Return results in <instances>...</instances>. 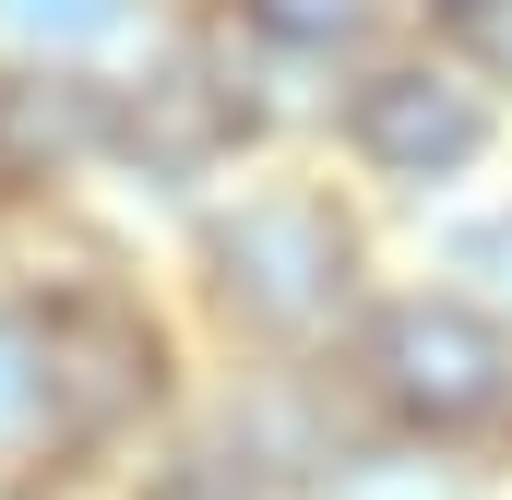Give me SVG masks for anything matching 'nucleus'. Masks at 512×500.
I'll return each mask as SVG.
<instances>
[{
  "instance_id": "7",
  "label": "nucleus",
  "mask_w": 512,
  "mask_h": 500,
  "mask_svg": "<svg viewBox=\"0 0 512 500\" xmlns=\"http://www.w3.org/2000/svg\"><path fill=\"white\" fill-rule=\"evenodd\" d=\"M24 453L60 465V358H48V310L0 298V465Z\"/></svg>"
},
{
  "instance_id": "9",
  "label": "nucleus",
  "mask_w": 512,
  "mask_h": 500,
  "mask_svg": "<svg viewBox=\"0 0 512 500\" xmlns=\"http://www.w3.org/2000/svg\"><path fill=\"white\" fill-rule=\"evenodd\" d=\"M441 274L477 298V310H501L512 322V203H489V215H465L453 239H441Z\"/></svg>"
},
{
  "instance_id": "10",
  "label": "nucleus",
  "mask_w": 512,
  "mask_h": 500,
  "mask_svg": "<svg viewBox=\"0 0 512 500\" xmlns=\"http://www.w3.org/2000/svg\"><path fill=\"white\" fill-rule=\"evenodd\" d=\"M0 24H12L24 48H108L131 24V0H0Z\"/></svg>"
},
{
  "instance_id": "8",
  "label": "nucleus",
  "mask_w": 512,
  "mask_h": 500,
  "mask_svg": "<svg viewBox=\"0 0 512 500\" xmlns=\"http://www.w3.org/2000/svg\"><path fill=\"white\" fill-rule=\"evenodd\" d=\"M239 24H251L262 48H298V60H334V48H358L370 0H239Z\"/></svg>"
},
{
  "instance_id": "13",
  "label": "nucleus",
  "mask_w": 512,
  "mask_h": 500,
  "mask_svg": "<svg viewBox=\"0 0 512 500\" xmlns=\"http://www.w3.org/2000/svg\"><path fill=\"white\" fill-rule=\"evenodd\" d=\"M429 12H465V0H429Z\"/></svg>"
},
{
  "instance_id": "6",
  "label": "nucleus",
  "mask_w": 512,
  "mask_h": 500,
  "mask_svg": "<svg viewBox=\"0 0 512 500\" xmlns=\"http://www.w3.org/2000/svg\"><path fill=\"white\" fill-rule=\"evenodd\" d=\"M298 500H477V465L441 441H405V429H358Z\"/></svg>"
},
{
  "instance_id": "1",
  "label": "nucleus",
  "mask_w": 512,
  "mask_h": 500,
  "mask_svg": "<svg viewBox=\"0 0 512 500\" xmlns=\"http://www.w3.org/2000/svg\"><path fill=\"white\" fill-rule=\"evenodd\" d=\"M203 286L274 358H310V346L370 322V250L334 191H239L203 227Z\"/></svg>"
},
{
  "instance_id": "11",
  "label": "nucleus",
  "mask_w": 512,
  "mask_h": 500,
  "mask_svg": "<svg viewBox=\"0 0 512 500\" xmlns=\"http://www.w3.org/2000/svg\"><path fill=\"white\" fill-rule=\"evenodd\" d=\"M453 36H465V72L477 84H512V0H465Z\"/></svg>"
},
{
  "instance_id": "2",
  "label": "nucleus",
  "mask_w": 512,
  "mask_h": 500,
  "mask_svg": "<svg viewBox=\"0 0 512 500\" xmlns=\"http://www.w3.org/2000/svg\"><path fill=\"white\" fill-rule=\"evenodd\" d=\"M346 381H358L370 429L441 441V453H477V441L512 429V322L477 310L465 286L370 298V322L346 334Z\"/></svg>"
},
{
  "instance_id": "5",
  "label": "nucleus",
  "mask_w": 512,
  "mask_h": 500,
  "mask_svg": "<svg viewBox=\"0 0 512 500\" xmlns=\"http://www.w3.org/2000/svg\"><path fill=\"white\" fill-rule=\"evenodd\" d=\"M251 96H239V72H203V60H167V72H143V96L108 108V143L143 155L155 179H203L215 155H239L251 143Z\"/></svg>"
},
{
  "instance_id": "12",
  "label": "nucleus",
  "mask_w": 512,
  "mask_h": 500,
  "mask_svg": "<svg viewBox=\"0 0 512 500\" xmlns=\"http://www.w3.org/2000/svg\"><path fill=\"white\" fill-rule=\"evenodd\" d=\"M155 500H286V489H262V477H239V465H215V453H203V465H179Z\"/></svg>"
},
{
  "instance_id": "4",
  "label": "nucleus",
  "mask_w": 512,
  "mask_h": 500,
  "mask_svg": "<svg viewBox=\"0 0 512 500\" xmlns=\"http://www.w3.org/2000/svg\"><path fill=\"white\" fill-rule=\"evenodd\" d=\"M346 143L393 191H441V179H465L489 155V84L465 60H382L346 96Z\"/></svg>"
},
{
  "instance_id": "3",
  "label": "nucleus",
  "mask_w": 512,
  "mask_h": 500,
  "mask_svg": "<svg viewBox=\"0 0 512 500\" xmlns=\"http://www.w3.org/2000/svg\"><path fill=\"white\" fill-rule=\"evenodd\" d=\"M36 310H48V358H60V465H84L167 405V334L131 286H60Z\"/></svg>"
}]
</instances>
